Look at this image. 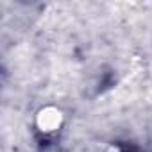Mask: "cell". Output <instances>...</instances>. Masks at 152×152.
<instances>
[{
	"label": "cell",
	"mask_w": 152,
	"mask_h": 152,
	"mask_svg": "<svg viewBox=\"0 0 152 152\" xmlns=\"http://www.w3.org/2000/svg\"><path fill=\"white\" fill-rule=\"evenodd\" d=\"M36 125L39 127L41 132H56L63 125V113L57 107H43L36 115Z\"/></svg>",
	"instance_id": "6da1fadb"
}]
</instances>
